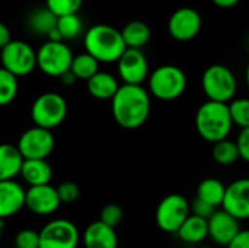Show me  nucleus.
<instances>
[{
  "label": "nucleus",
  "mask_w": 249,
  "mask_h": 248,
  "mask_svg": "<svg viewBox=\"0 0 249 248\" xmlns=\"http://www.w3.org/2000/svg\"><path fill=\"white\" fill-rule=\"evenodd\" d=\"M201 26H203L201 16L193 7L177 9L168 20V31L171 37L182 42L196 38L201 31Z\"/></svg>",
  "instance_id": "ddd939ff"
},
{
  "label": "nucleus",
  "mask_w": 249,
  "mask_h": 248,
  "mask_svg": "<svg viewBox=\"0 0 249 248\" xmlns=\"http://www.w3.org/2000/svg\"><path fill=\"white\" fill-rule=\"evenodd\" d=\"M86 53L93 56L99 63H114L127 48L121 32L107 23L90 26L85 34Z\"/></svg>",
  "instance_id": "f03ea898"
},
{
  "label": "nucleus",
  "mask_w": 249,
  "mask_h": 248,
  "mask_svg": "<svg viewBox=\"0 0 249 248\" xmlns=\"http://www.w3.org/2000/svg\"><path fill=\"white\" fill-rule=\"evenodd\" d=\"M19 174L29 186L48 184L53 178V168L47 159H23Z\"/></svg>",
  "instance_id": "6ab92c4d"
},
{
  "label": "nucleus",
  "mask_w": 249,
  "mask_h": 248,
  "mask_svg": "<svg viewBox=\"0 0 249 248\" xmlns=\"http://www.w3.org/2000/svg\"><path fill=\"white\" fill-rule=\"evenodd\" d=\"M111 110L118 126L133 130L146 123L150 114V96L142 85L123 83L111 98Z\"/></svg>",
  "instance_id": "f257e3e1"
},
{
  "label": "nucleus",
  "mask_w": 249,
  "mask_h": 248,
  "mask_svg": "<svg viewBox=\"0 0 249 248\" xmlns=\"http://www.w3.org/2000/svg\"><path fill=\"white\" fill-rule=\"evenodd\" d=\"M25 208V189L15 180H0V219L4 221Z\"/></svg>",
  "instance_id": "f3484780"
},
{
  "label": "nucleus",
  "mask_w": 249,
  "mask_h": 248,
  "mask_svg": "<svg viewBox=\"0 0 249 248\" xmlns=\"http://www.w3.org/2000/svg\"><path fill=\"white\" fill-rule=\"evenodd\" d=\"M55 28L61 37L63 41L77 38L82 31H83V23L82 19L79 18L77 13H69V15H61L57 16Z\"/></svg>",
  "instance_id": "bb28decb"
},
{
  "label": "nucleus",
  "mask_w": 249,
  "mask_h": 248,
  "mask_svg": "<svg viewBox=\"0 0 249 248\" xmlns=\"http://www.w3.org/2000/svg\"><path fill=\"white\" fill-rule=\"evenodd\" d=\"M10 41V31L6 23L0 22V48H3Z\"/></svg>",
  "instance_id": "4c0bfd02"
},
{
  "label": "nucleus",
  "mask_w": 249,
  "mask_h": 248,
  "mask_svg": "<svg viewBox=\"0 0 249 248\" xmlns=\"http://www.w3.org/2000/svg\"><path fill=\"white\" fill-rule=\"evenodd\" d=\"M191 213L190 203L182 194H168L156 208V224L168 234H175L185 218Z\"/></svg>",
  "instance_id": "1a4fd4ad"
},
{
  "label": "nucleus",
  "mask_w": 249,
  "mask_h": 248,
  "mask_svg": "<svg viewBox=\"0 0 249 248\" xmlns=\"http://www.w3.org/2000/svg\"><path fill=\"white\" fill-rule=\"evenodd\" d=\"M239 153V159L248 162L249 161V127L241 129V133L238 134V140L235 142Z\"/></svg>",
  "instance_id": "f704fd0d"
},
{
  "label": "nucleus",
  "mask_w": 249,
  "mask_h": 248,
  "mask_svg": "<svg viewBox=\"0 0 249 248\" xmlns=\"http://www.w3.org/2000/svg\"><path fill=\"white\" fill-rule=\"evenodd\" d=\"M241 221L229 215L228 212L214 210L207 219V237H210L219 246H228V243L241 231Z\"/></svg>",
  "instance_id": "dca6fc26"
},
{
  "label": "nucleus",
  "mask_w": 249,
  "mask_h": 248,
  "mask_svg": "<svg viewBox=\"0 0 249 248\" xmlns=\"http://www.w3.org/2000/svg\"><path fill=\"white\" fill-rule=\"evenodd\" d=\"M187 88V76L182 69L165 64L155 69L149 76V89L153 96L162 101L178 99Z\"/></svg>",
  "instance_id": "20e7f679"
},
{
  "label": "nucleus",
  "mask_w": 249,
  "mask_h": 248,
  "mask_svg": "<svg viewBox=\"0 0 249 248\" xmlns=\"http://www.w3.org/2000/svg\"><path fill=\"white\" fill-rule=\"evenodd\" d=\"M67 115V102L57 92H45L39 95L31 108V117L35 126L54 129L60 126Z\"/></svg>",
  "instance_id": "423d86ee"
},
{
  "label": "nucleus",
  "mask_w": 249,
  "mask_h": 248,
  "mask_svg": "<svg viewBox=\"0 0 249 248\" xmlns=\"http://www.w3.org/2000/svg\"><path fill=\"white\" fill-rule=\"evenodd\" d=\"M216 6L219 7H223V9H228V7H233L236 6L241 0H212Z\"/></svg>",
  "instance_id": "ea45409f"
},
{
  "label": "nucleus",
  "mask_w": 249,
  "mask_h": 248,
  "mask_svg": "<svg viewBox=\"0 0 249 248\" xmlns=\"http://www.w3.org/2000/svg\"><path fill=\"white\" fill-rule=\"evenodd\" d=\"M86 85H88L89 94L93 98L101 99V101L111 99L120 86L118 80L112 75H109L107 72H99V70L88 79Z\"/></svg>",
  "instance_id": "412c9836"
},
{
  "label": "nucleus",
  "mask_w": 249,
  "mask_h": 248,
  "mask_svg": "<svg viewBox=\"0 0 249 248\" xmlns=\"http://www.w3.org/2000/svg\"><path fill=\"white\" fill-rule=\"evenodd\" d=\"M232 120L228 104L207 99L200 105L196 114L197 133L207 142H219L226 139L232 130Z\"/></svg>",
  "instance_id": "7ed1b4c3"
},
{
  "label": "nucleus",
  "mask_w": 249,
  "mask_h": 248,
  "mask_svg": "<svg viewBox=\"0 0 249 248\" xmlns=\"http://www.w3.org/2000/svg\"><path fill=\"white\" fill-rule=\"evenodd\" d=\"M12 248H16V247H12Z\"/></svg>",
  "instance_id": "37998d69"
},
{
  "label": "nucleus",
  "mask_w": 249,
  "mask_h": 248,
  "mask_svg": "<svg viewBox=\"0 0 249 248\" xmlns=\"http://www.w3.org/2000/svg\"><path fill=\"white\" fill-rule=\"evenodd\" d=\"M175 234L185 244H200L207 238V219L190 213Z\"/></svg>",
  "instance_id": "aec40b11"
},
{
  "label": "nucleus",
  "mask_w": 249,
  "mask_h": 248,
  "mask_svg": "<svg viewBox=\"0 0 249 248\" xmlns=\"http://www.w3.org/2000/svg\"><path fill=\"white\" fill-rule=\"evenodd\" d=\"M58 199L61 203H73L79 199L80 196V190L79 186L73 181H64L61 184H58V187H55Z\"/></svg>",
  "instance_id": "72a5a7b5"
},
{
  "label": "nucleus",
  "mask_w": 249,
  "mask_h": 248,
  "mask_svg": "<svg viewBox=\"0 0 249 248\" xmlns=\"http://www.w3.org/2000/svg\"><path fill=\"white\" fill-rule=\"evenodd\" d=\"M83 0H45V6L55 15H69V13H77L80 9Z\"/></svg>",
  "instance_id": "7c9ffc66"
},
{
  "label": "nucleus",
  "mask_w": 249,
  "mask_h": 248,
  "mask_svg": "<svg viewBox=\"0 0 249 248\" xmlns=\"http://www.w3.org/2000/svg\"><path fill=\"white\" fill-rule=\"evenodd\" d=\"M228 248H249V232L247 229H241L229 243Z\"/></svg>",
  "instance_id": "e433bc0d"
},
{
  "label": "nucleus",
  "mask_w": 249,
  "mask_h": 248,
  "mask_svg": "<svg viewBox=\"0 0 249 248\" xmlns=\"http://www.w3.org/2000/svg\"><path fill=\"white\" fill-rule=\"evenodd\" d=\"M60 80H61L64 85L70 86V85H73V83L76 82V77H74V75H73L70 70H67V72H64V73L60 76Z\"/></svg>",
  "instance_id": "58836bf2"
},
{
  "label": "nucleus",
  "mask_w": 249,
  "mask_h": 248,
  "mask_svg": "<svg viewBox=\"0 0 249 248\" xmlns=\"http://www.w3.org/2000/svg\"><path fill=\"white\" fill-rule=\"evenodd\" d=\"M73 53L64 41H47L36 51V67L51 77H60L70 69Z\"/></svg>",
  "instance_id": "0eeeda50"
},
{
  "label": "nucleus",
  "mask_w": 249,
  "mask_h": 248,
  "mask_svg": "<svg viewBox=\"0 0 249 248\" xmlns=\"http://www.w3.org/2000/svg\"><path fill=\"white\" fill-rule=\"evenodd\" d=\"M57 16L47 7H36L26 16V28L35 35L47 37L51 29L55 28Z\"/></svg>",
  "instance_id": "5701e85b"
},
{
  "label": "nucleus",
  "mask_w": 249,
  "mask_h": 248,
  "mask_svg": "<svg viewBox=\"0 0 249 248\" xmlns=\"http://www.w3.org/2000/svg\"><path fill=\"white\" fill-rule=\"evenodd\" d=\"M203 91L210 101L228 104L238 91L236 77L232 70L223 64H213L206 69L201 79Z\"/></svg>",
  "instance_id": "39448f33"
},
{
  "label": "nucleus",
  "mask_w": 249,
  "mask_h": 248,
  "mask_svg": "<svg viewBox=\"0 0 249 248\" xmlns=\"http://www.w3.org/2000/svg\"><path fill=\"white\" fill-rule=\"evenodd\" d=\"M83 246L85 248H117L118 237L115 228L95 221L83 232Z\"/></svg>",
  "instance_id": "a211bd4d"
},
{
  "label": "nucleus",
  "mask_w": 249,
  "mask_h": 248,
  "mask_svg": "<svg viewBox=\"0 0 249 248\" xmlns=\"http://www.w3.org/2000/svg\"><path fill=\"white\" fill-rule=\"evenodd\" d=\"M200 248H213V247H200Z\"/></svg>",
  "instance_id": "79ce46f5"
},
{
  "label": "nucleus",
  "mask_w": 249,
  "mask_h": 248,
  "mask_svg": "<svg viewBox=\"0 0 249 248\" xmlns=\"http://www.w3.org/2000/svg\"><path fill=\"white\" fill-rule=\"evenodd\" d=\"M120 32L127 48H142L149 42L152 35L149 25L143 20H131Z\"/></svg>",
  "instance_id": "b1692460"
},
{
  "label": "nucleus",
  "mask_w": 249,
  "mask_h": 248,
  "mask_svg": "<svg viewBox=\"0 0 249 248\" xmlns=\"http://www.w3.org/2000/svg\"><path fill=\"white\" fill-rule=\"evenodd\" d=\"M231 101L232 102L228 105V110H229L232 124L241 129L249 127V99L238 98V99H231Z\"/></svg>",
  "instance_id": "c756f323"
},
{
  "label": "nucleus",
  "mask_w": 249,
  "mask_h": 248,
  "mask_svg": "<svg viewBox=\"0 0 249 248\" xmlns=\"http://www.w3.org/2000/svg\"><path fill=\"white\" fill-rule=\"evenodd\" d=\"M1 67L16 77L29 75L36 67V51L25 41H9L0 48Z\"/></svg>",
  "instance_id": "6e6552de"
},
{
  "label": "nucleus",
  "mask_w": 249,
  "mask_h": 248,
  "mask_svg": "<svg viewBox=\"0 0 249 248\" xmlns=\"http://www.w3.org/2000/svg\"><path fill=\"white\" fill-rule=\"evenodd\" d=\"M60 205L61 202L58 199L57 190L50 183L41 186H29V189L25 190V208H28L35 215H51L60 208Z\"/></svg>",
  "instance_id": "2eb2a0df"
},
{
  "label": "nucleus",
  "mask_w": 249,
  "mask_h": 248,
  "mask_svg": "<svg viewBox=\"0 0 249 248\" xmlns=\"http://www.w3.org/2000/svg\"><path fill=\"white\" fill-rule=\"evenodd\" d=\"M123 216H124V212H123V209H121L120 205H117V203H108V205H105L102 208L99 221L104 222V224H107V225H109V227H112V228H117L121 224Z\"/></svg>",
  "instance_id": "2f4dec72"
},
{
  "label": "nucleus",
  "mask_w": 249,
  "mask_h": 248,
  "mask_svg": "<svg viewBox=\"0 0 249 248\" xmlns=\"http://www.w3.org/2000/svg\"><path fill=\"white\" fill-rule=\"evenodd\" d=\"M220 206L225 212L236 218L238 221H245L249 218V180L239 178L225 187V194Z\"/></svg>",
  "instance_id": "4468645a"
},
{
  "label": "nucleus",
  "mask_w": 249,
  "mask_h": 248,
  "mask_svg": "<svg viewBox=\"0 0 249 248\" xmlns=\"http://www.w3.org/2000/svg\"><path fill=\"white\" fill-rule=\"evenodd\" d=\"M190 209H193V215L204 218V219H209L210 215L216 210L214 206H212V205H209V203H206V202H203V200H200L197 197L194 199V202L190 206Z\"/></svg>",
  "instance_id": "c9c22d12"
},
{
  "label": "nucleus",
  "mask_w": 249,
  "mask_h": 248,
  "mask_svg": "<svg viewBox=\"0 0 249 248\" xmlns=\"http://www.w3.org/2000/svg\"><path fill=\"white\" fill-rule=\"evenodd\" d=\"M54 143L51 130L34 126L20 134L16 148L23 159H47L54 149Z\"/></svg>",
  "instance_id": "9b49d317"
},
{
  "label": "nucleus",
  "mask_w": 249,
  "mask_h": 248,
  "mask_svg": "<svg viewBox=\"0 0 249 248\" xmlns=\"http://www.w3.org/2000/svg\"><path fill=\"white\" fill-rule=\"evenodd\" d=\"M69 70L74 75L76 79L88 80L90 76H93L99 70V61L89 53H82V54L73 56Z\"/></svg>",
  "instance_id": "393cba45"
},
{
  "label": "nucleus",
  "mask_w": 249,
  "mask_h": 248,
  "mask_svg": "<svg viewBox=\"0 0 249 248\" xmlns=\"http://www.w3.org/2000/svg\"><path fill=\"white\" fill-rule=\"evenodd\" d=\"M3 227H4V222L0 219V240H1V235H3Z\"/></svg>",
  "instance_id": "a19ab883"
},
{
  "label": "nucleus",
  "mask_w": 249,
  "mask_h": 248,
  "mask_svg": "<svg viewBox=\"0 0 249 248\" xmlns=\"http://www.w3.org/2000/svg\"><path fill=\"white\" fill-rule=\"evenodd\" d=\"M118 75L124 83L142 85L149 76V63L140 48H125L117 60Z\"/></svg>",
  "instance_id": "f8f14e48"
},
{
  "label": "nucleus",
  "mask_w": 249,
  "mask_h": 248,
  "mask_svg": "<svg viewBox=\"0 0 249 248\" xmlns=\"http://www.w3.org/2000/svg\"><path fill=\"white\" fill-rule=\"evenodd\" d=\"M223 194H225V186L222 181H219L216 178H206L197 187V199H200L214 208L220 206Z\"/></svg>",
  "instance_id": "a878e982"
},
{
  "label": "nucleus",
  "mask_w": 249,
  "mask_h": 248,
  "mask_svg": "<svg viewBox=\"0 0 249 248\" xmlns=\"http://www.w3.org/2000/svg\"><path fill=\"white\" fill-rule=\"evenodd\" d=\"M13 247L16 248H38L39 247V234L31 228L20 229L15 235Z\"/></svg>",
  "instance_id": "473e14b6"
},
{
  "label": "nucleus",
  "mask_w": 249,
  "mask_h": 248,
  "mask_svg": "<svg viewBox=\"0 0 249 248\" xmlns=\"http://www.w3.org/2000/svg\"><path fill=\"white\" fill-rule=\"evenodd\" d=\"M213 145L214 146H213L212 155H213V159L217 164H220V165H232L239 159L236 143L229 140L228 137L222 139L219 142H214Z\"/></svg>",
  "instance_id": "cd10ccee"
},
{
  "label": "nucleus",
  "mask_w": 249,
  "mask_h": 248,
  "mask_svg": "<svg viewBox=\"0 0 249 248\" xmlns=\"http://www.w3.org/2000/svg\"><path fill=\"white\" fill-rule=\"evenodd\" d=\"M18 77L0 67V107L10 104L18 95Z\"/></svg>",
  "instance_id": "c85d7f7f"
},
{
  "label": "nucleus",
  "mask_w": 249,
  "mask_h": 248,
  "mask_svg": "<svg viewBox=\"0 0 249 248\" xmlns=\"http://www.w3.org/2000/svg\"><path fill=\"white\" fill-rule=\"evenodd\" d=\"M38 234V248H77L80 243L79 229L69 219H53Z\"/></svg>",
  "instance_id": "9d476101"
},
{
  "label": "nucleus",
  "mask_w": 249,
  "mask_h": 248,
  "mask_svg": "<svg viewBox=\"0 0 249 248\" xmlns=\"http://www.w3.org/2000/svg\"><path fill=\"white\" fill-rule=\"evenodd\" d=\"M23 158L15 145H0V180H13L19 174Z\"/></svg>",
  "instance_id": "4be33fe9"
}]
</instances>
